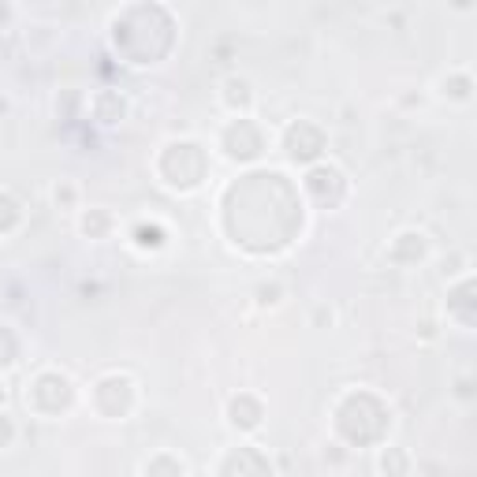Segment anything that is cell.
<instances>
[{
	"mask_svg": "<svg viewBox=\"0 0 477 477\" xmlns=\"http://www.w3.org/2000/svg\"><path fill=\"white\" fill-rule=\"evenodd\" d=\"M220 105L232 116H251V109H254V82L246 75H227L220 82Z\"/></svg>",
	"mask_w": 477,
	"mask_h": 477,
	"instance_id": "7a4b0ae2",
	"label": "cell"
},
{
	"mask_svg": "<svg viewBox=\"0 0 477 477\" xmlns=\"http://www.w3.org/2000/svg\"><path fill=\"white\" fill-rule=\"evenodd\" d=\"M78 232L94 243H105L116 232V217L109 210H97V205L94 210H78Z\"/></svg>",
	"mask_w": 477,
	"mask_h": 477,
	"instance_id": "277c9868",
	"label": "cell"
},
{
	"mask_svg": "<svg viewBox=\"0 0 477 477\" xmlns=\"http://www.w3.org/2000/svg\"><path fill=\"white\" fill-rule=\"evenodd\" d=\"M437 97L455 101V105H466V101L473 97L470 71H451V75H440V82H437Z\"/></svg>",
	"mask_w": 477,
	"mask_h": 477,
	"instance_id": "5b68a950",
	"label": "cell"
},
{
	"mask_svg": "<svg viewBox=\"0 0 477 477\" xmlns=\"http://www.w3.org/2000/svg\"><path fill=\"white\" fill-rule=\"evenodd\" d=\"M90 116L101 123V127H116V123L127 119V97L116 94V90H97L90 94Z\"/></svg>",
	"mask_w": 477,
	"mask_h": 477,
	"instance_id": "3957f363",
	"label": "cell"
},
{
	"mask_svg": "<svg viewBox=\"0 0 477 477\" xmlns=\"http://www.w3.org/2000/svg\"><path fill=\"white\" fill-rule=\"evenodd\" d=\"M15 440H19V425L12 422V414L0 410V451H8Z\"/></svg>",
	"mask_w": 477,
	"mask_h": 477,
	"instance_id": "30bf717a",
	"label": "cell"
},
{
	"mask_svg": "<svg viewBox=\"0 0 477 477\" xmlns=\"http://www.w3.org/2000/svg\"><path fill=\"white\" fill-rule=\"evenodd\" d=\"M280 302H284V287H280L276 280L258 287V306H261V309H276Z\"/></svg>",
	"mask_w": 477,
	"mask_h": 477,
	"instance_id": "ba28073f",
	"label": "cell"
},
{
	"mask_svg": "<svg viewBox=\"0 0 477 477\" xmlns=\"http://www.w3.org/2000/svg\"><path fill=\"white\" fill-rule=\"evenodd\" d=\"M309 325H314V328H332V325H336V309H332L328 302H317L314 309H309Z\"/></svg>",
	"mask_w": 477,
	"mask_h": 477,
	"instance_id": "9c48e42d",
	"label": "cell"
},
{
	"mask_svg": "<svg viewBox=\"0 0 477 477\" xmlns=\"http://www.w3.org/2000/svg\"><path fill=\"white\" fill-rule=\"evenodd\" d=\"M261 418H265V403L254 396V391H239V396L227 403V425H232L235 432L261 429Z\"/></svg>",
	"mask_w": 477,
	"mask_h": 477,
	"instance_id": "6da1fadb",
	"label": "cell"
},
{
	"mask_svg": "<svg viewBox=\"0 0 477 477\" xmlns=\"http://www.w3.org/2000/svg\"><path fill=\"white\" fill-rule=\"evenodd\" d=\"M49 198H53V210L56 213H78L82 210V186L75 179H56Z\"/></svg>",
	"mask_w": 477,
	"mask_h": 477,
	"instance_id": "8992f818",
	"label": "cell"
},
{
	"mask_svg": "<svg viewBox=\"0 0 477 477\" xmlns=\"http://www.w3.org/2000/svg\"><path fill=\"white\" fill-rule=\"evenodd\" d=\"M410 466H414V459H410V451L407 448H384V455H381V470L388 473V477H410Z\"/></svg>",
	"mask_w": 477,
	"mask_h": 477,
	"instance_id": "52a82bcc",
	"label": "cell"
}]
</instances>
